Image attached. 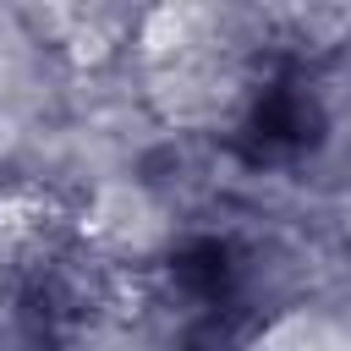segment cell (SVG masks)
<instances>
[{"instance_id":"1","label":"cell","mask_w":351,"mask_h":351,"mask_svg":"<svg viewBox=\"0 0 351 351\" xmlns=\"http://www.w3.org/2000/svg\"><path fill=\"white\" fill-rule=\"evenodd\" d=\"M5 280H11V258L0 252V291H5Z\"/></svg>"}]
</instances>
